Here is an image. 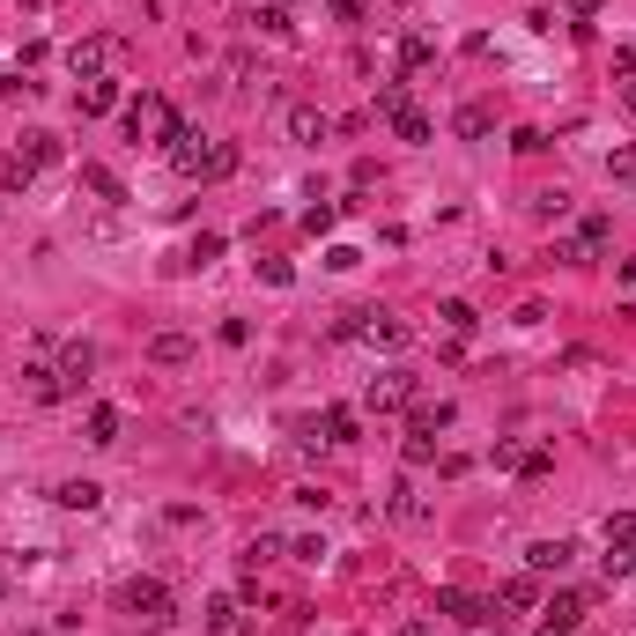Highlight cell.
<instances>
[{
    "mask_svg": "<svg viewBox=\"0 0 636 636\" xmlns=\"http://www.w3.org/2000/svg\"><path fill=\"white\" fill-rule=\"evenodd\" d=\"M126 134H134V141H156V148H178L185 141V119L156 97V89H148V97L126 104Z\"/></svg>",
    "mask_w": 636,
    "mask_h": 636,
    "instance_id": "cell-1",
    "label": "cell"
},
{
    "mask_svg": "<svg viewBox=\"0 0 636 636\" xmlns=\"http://www.w3.org/2000/svg\"><path fill=\"white\" fill-rule=\"evenodd\" d=\"M171 163H178L185 178H208V185H215V178H230V171H237V141H208V148H193V134H185V141L171 148Z\"/></svg>",
    "mask_w": 636,
    "mask_h": 636,
    "instance_id": "cell-2",
    "label": "cell"
},
{
    "mask_svg": "<svg viewBox=\"0 0 636 636\" xmlns=\"http://www.w3.org/2000/svg\"><path fill=\"white\" fill-rule=\"evenodd\" d=\"M119 614H134V622H171V585H163V577H126Z\"/></svg>",
    "mask_w": 636,
    "mask_h": 636,
    "instance_id": "cell-3",
    "label": "cell"
},
{
    "mask_svg": "<svg viewBox=\"0 0 636 636\" xmlns=\"http://www.w3.org/2000/svg\"><path fill=\"white\" fill-rule=\"evenodd\" d=\"M577 563V540H563V533H555V540H533V548H526V570L533 577H563Z\"/></svg>",
    "mask_w": 636,
    "mask_h": 636,
    "instance_id": "cell-4",
    "label": "cell"
},
{
    "mask_svg": "<svg viewBox=\"0 0 636 636\" xmlns=\"http://www.w3.org/2000/svg\"><path fill=\"white\" fill-rule=\"evenodd\" d=\"M370 415H392V407H407L415 400V378H407V370H385V378H370Z\"/></svg>",
    "mask_w": 636,
    "mask_h": 636,
    "instance_id": "cell-5",
    "label": "cell"
},
{
    "mask_svg": "<svg viewBox=\"0 0 636 636\" xmlns=\"http://www.w3.org/2000/svg\"><path fill=\"white\" fill-rule=\"evenodd\" d=\"M363 341L370 348H407L415 333H407V318H392V311H363Z\"/></svg>",
    "mask_w": 636,
    "mask_h": 636,
    "instance_id": "cell-6",
    "label": "cell"
},
{
    "mask_svg": "<svg viewBox=\"0 0 636 636\" xmlns=\"http://www.w3.org/2000/svg\"><path fill=\"white\" fill-rule=\"evenodd\" d=\"M437 607L452 614V622H466V629H489V600H474V592H459V585H444Z\"/></svg>",
    "mask_w": 636,
    "mask_h": 636,
    "instance_id": "cell-7",
    "label": "cell"
},
{
    "mask_svg": "<svg viewBox=\"0 0 636 636\" xmlns=\"http://www.w3.org/2000/svg\"><path fill=\"white\" fill-rule=\"evenodd\" d=\"M89 370H97V348H89V341H67V355H60V392H82Z\"/></svg>",
    "mask_w": 636,
    "mask_h": 636,
    "instance_id": "cell-8",
    "label": "cell"
},
{
    "mask_svg": "<svg viewBox=\"0 0 636 636\" xmlns=\"http://www.w3.org/2000/svg\"><path fill=\"white\" fill-rule=\"evenodd\" d=\"M74 104H82V119H104V111L119 104V82H111V74H89V82L74 89Z\"/></svg>",
    "mask_w": 636,
    "mask_h": 636,
    "instance_id": "cell-9",
    "label": "cell"
},
{
    "mask_svg": "<svg viewBox=\"0 0 636 636\" xmlns=\"http://www.w3.org/2000/svg\"><path fill=\"white\" fill-rule=\"evenodd\" d=\"M496 607H503V614H533V607H540V577H533V570H526V577H503Z\"/></svg>",
    "mask_w": 636,
    "mask_h": 636,
    "instance_id": "cell-10",
    "label": "cell"
},
{
    "mask_svg": "<svg viewBox=\"0 0 636 636\" xmlns=\"http://www.w3.org/2000/svg\"><path fill=\"white\" fill-rule=\"evenodd\" d=\"M289 134L304 141V148H318V141L333 134V119H326V111H318V104H296V111H289Z\"/></svg>",
    "mask_w": 636,
    "mask_h": 636,
    "instance_id": "cell-11",
    "label": "cell"
},
{
    "mask_svg": "<svg viewBox=\"0 0 636 636\" xmlns=\"http://www.w3.org/2000/svg\"><path fill=\"white\" fill-rule=\"evenodd\" d=\"M148 363H163V370L193 363V333H156V341H148Z\"/></svg>",
    "mask_w": 636,
    "mask_h": 636,
    "instance_id": "cell-12",
    "label": "cell"
},
{
    "mask_svg": "<svg viewBox=\"0 0 636 636\" xmlns=\"http://www.w3.org/2000/svg\"><path fill=\"white\" fill-rule=\"evenodd\" d=\"M392 134H400V141H429V134H437V126H429V111H415V104H400V111H392Z\"/></svg>",
    "mask_w": 636,
    "mask_h": 636,
    "instance_id": "cell-13",
    "label": "cell"
},
{
    "mask_svg": "<svg viewBox=\"0 0 636 636\" xmlns=\"http://www.w3.org/2000/svg\"><path fill=\"white\" fill-rule=\"evenodd\" d=\"M23 392H30V400H67V392H60V370H52V363H30V370H23Z\"/></svg>",
    "mask_w": 636,
    "mask_h": 636,
    "instance_id": "cell-14",
    "label": "cell"
},
{
    "mask_svg": "<svg viewBox=\"0 0 636 636\" xmlns=\"http://www.w3.org/2000/svg\"><path fill=\"white\" fill-rule=\"evenodd\" d=\"M67 60H74V74H82V82H89V74H104V60H111V45H104V37H82V45H74Z\"/></svg>",
    "mask_w": 636,
    "mask_h": 636,
    "instance_id": "cell-15",
    "label": "cell"
},
{
    "mask_svg": "<svg viewBox=\"0 0 636 636\" xmlns=\"http://www.w3.org/2000/svg\"><path fill=\"white\" fill-rule=\"evenodd\" d=\"M119 429H126L119 407H89V444H119Z\"/></svg>",
    "mask_w": 636,
    "mask_h": 636,
    "instance_id": "cell-16",
    "label": "cell"
},
{
    "mask_svg": "<svg viewBox=\"0 0 636 636\" xmlns=\"http://www.w3.org/2000/svg\"><path fill=\"white\" fill-rule=\"evenodd\" d=\"M548 622L555 629H577V622H585V592H555V600H548Z\"/></svg>",
    "mask_w": 636,
    "mask_h": 636,
    "instance_id": "cell-17",
    "label": "cell"
},
{
    "mask_svg": "<svg viewBox=\"0 0 636 636\" xmlns=\"http://www.w3.org/2000/svg\"><path fill=\"white\" fill-rule=\"evenodd\" d=\"M407 407H415V429H429V437L452 429V400H407Z\"/></svg>",
    "mask_w": 636,
    "mask_h": 636,
    "instance_id": "cell-18",
    "label": "cell"
},
{
    "mask_svg": "<svg viewBox=\"0 0 636 636\" xmlns=\"http://www.w3.org/2000/svg\"><path fill=\"white\" fill-rule=\"evenodd\" d=\"M437 318H444V333H452V341H466V333L481 326V311H474V304H459V296H452V304H444Z\"/></svg>",
    "mask_w": 636,
    "mask_h": 636,
    "instance_id": "cell-19",
    "label": "cell"
},
{
    "mask_svg": "<svg viewBox=\"0 0 636 636\" xmlns=\"http://www.w3.org/2000/svg\"><path fill=\"white\" fill-rule=\"evenodd\" d=\"M385 511H392V518H400V526H415V518H422V496H415V489H407V481H392V496H385Z\"/></svg>",
    "mask_w": 636,
    "mask_h": 636,
    "instance_id": "cell-20",
    "label": "cell"
},
{
    "mask_svg": "<svg viewBox=\"0 0 636 636\" xmlns=\"http://www.w3.org/2000/svg\"><path fill=\"white\" fill-rule=\"evenodd\" d=\"M60 503H67V511H97L104 489H97V481H60Z\"/></svg>",
    "mask_w": 636,
    "mask_h": 636,
    "instance_id": "cell-21",
    "label": "cell"
},
{
    "mask_svg": "<svg viewBox=\"0 0 636 636\" xmlns=\"http://www.w3.org/2000/svg\"><path fill=\"white\" fill-rule=\"evenodd\" d=\"M437 60V45H429V37L415 30V37H400V74H415V67H429Z\"/></svg>",
    "mask_w": 636,
    "mask_h": 636,
    "instance_id": "cell-22",
    "label": "cell"
},
{
    "mask_svg": "<svg viewBox=\"0 0 636 636\" xmlns=\"http://www.w3.org/2000/svg\"><path fill=\"white\" fill-rule=\"evenodd\" d=\"M82 185H89V193H97V200H126V185L111 178L104 163H82Z\"/></svg>",
    "mask_w": 636,
    "mask_h": 636,
    "instance_id": "cell-23",
    "label": "cell"
},
{
    "mask_svg": "<svg viewBox=\"0 0 636 636\" xmlns=\"http://www.w3.org/2000/svg\"><path fill=\"white\" fill-rule=\"evenodd\" d=\"M30 178H37V163L23 156V148H15V156H8V163H0V185H8V193H23V185H30Z\"/></svg>",
    "mask_w": 636,
    "mask_h": 636,
    "instance_id": "cell-24",
    "label": "cell"
},
{
    "mask_svg": "<svg viewBox=\"0 0 636 636\" xmlns=\"http://www.w3.org/2000/svg\"><path fill=\"white\" fill-rule=\"evenodd\" d=\"M607 237H614V222H607V215H585V230H577V252H607Z\"/></svg>",
    "mask_w": 636,
    "mask_h": 636,
    "instance_id": "cell-25",
    "label": "cell"
},
{
    "mask_svg": "<svg viewBox=\"0 0 636 636\" xmlns=\"http://www.w3.org/2000/svg\"><path fill=\"white\" fill-rule=\"evenodd\" d=\"M400 459H407V466H429V459H437V437H429V429H407Z\"/></svg>",
    "mask_w": 636,
    "mask_h": 636,
    "instance_id": "cell-26",
    "label": "cell"
},
{
    "mask_svg": "<svg viewBox=\"0 0 636 636\" xmlns=\"http://www.w3.org/2000/svg\"><path fill=\"white\" fill-rule=\"evenodd\" d=\"M326 444H355V407H326Z\"/></svg>",
    "mask_w": 636,
    "mask_h": 636,
    "instance_id": "cell-27",
    "label": "cell"
},
{
    "mask_svg": "<svg viewBox=\"0 0 636 636\" xmlns=\"http://www.w3.org/2000/svg\"><path fill=\"white\" fill-rule=\"evenodd\" d=\"M452 126H459V134H466V141H481V134H489V126H496V119H489V104H466V111H459V119H452Z\"/></svg>",
    "mask_w": 636,
    "mask_h": 636,
    "instance_id": "cell-28",
    "label": "cell"
},
{
    "mask_svg": "<svg viewBox=\"0 0 636 636\" xmlns=\"http://www.w3.org/2000/svg\"><path fill=\"white\" fill-rule=\"evenodd\" d=\"M274 555H282V540H274V533H252V540H245V570L274 563Z\"/></svg>",
    "mask_w": 636,
    "mask_h": 636,
    "instance_id": "cell-29",
    "label": "cell"
},
{
    "mask_svg": "<svg viewBox=\"0 0 636 636\" xmlns=\"http://www.w3.org/2000/svg\"><path fill=\"white\" fill-rule=\"evenodd\" d=\"M600 570H607V577H636V548H614V540H607V555H600Z\"/></svg>",
    "mask_w": 636,
    "mask_h": 636,
    "instance_id": "cell-30",
    "label": "cell"
},
{
    "mask_svg": "<svg viewBox=\"0 0 636 636\" xmlns=\"http://www.w3.org/2000/svg\"><path fill=\"white\" fill-rule=\"evenodd\" d=\"M533 215H540V222H563V215H570V193H563V185H555V193H540Z\"/></svg>",
    "mask_w": 636,
    "mask_h": 636,
    "instance_id": "cell-31",
    "label": "cell"
},
{
    "mask_svg": "<svg viewBox=\"0 0 636 636\" xmlns=\"http://www.w3.org/2000/svg\"><path fill=\"white\" fill-rule=\"evenodd\" d=\"M259 30H267V37H296V23H289L282 0H274V8H259Z\"/></svg>",
    "mask_w": 636,
    "mask_h": 636,
    "instance_id": "cell-32",
    "label": "cell"
},
{
    "mask_svg": "<svg viewBox=\"0 0 636 636\" xmlns=\"http://www.w3.org/2000/svg\"><path fill=\"white\" fill-rule=\"evenodd\" d=\"M548 466H555V452H540V444H526V452H518V474H526V481H540Z\"/></svg>",
    "mask_w": 636,
    "mask_h": 636,
    "instance_id": "cell-33",
    "label": "cell"
},
{
    "mask_svg": "<svg viewBox=\"0 0 636 636\" xmlns=\"http://www.w3.org/2000/svg\"><path fill=\"white\" fill-rule=\"evenodd\" d=\"M607 540H614V548H636V511H614L607 518Z\"/></svg>",
    "mask_w": 636,
    "mask_h": 636,
    "instance_id": "cell-34",
    "label": "cell"
},
{
    "mask_svg": "<svg viewBox=\"0 0 636 636\" xmlns=\"http://www.w3.org/2000/svg\"><path fill=\"white\" fill-rule=\"evenodd\" d=\"M208 629L230 636V629H237V600H208Z\"/></svg>",
    "mask_w": 636,
    "mask_h": 636,
    "instance_id": "cell-35",
    "label": "cell"
},
{
    "mask_svg": "<svg viewBox=\"0 0 636 636\" xmlns=\"http://www.w3.org/2000/svg\"><path fill=\"white\" fill-rule=\"evenodd\" d=\"M23 156L37 163V171H45V163H60V141H52V134H30V148H23Z\"/></svg>",
    "mask_w": 636,
    "mask_h": 636,
    "instance_id": "cell-36",
    "label": "cell"
},
{
    "mask_svg": "<svg viewBox=\"0 0 636 636\" xmlns=\"http://www.w3.org/2000/svg\"><path fill=\"white\" fill-rule=\"evenodd\" d=\"M607 178H622V185H636V148H614V156H607Z\"/></svg>",
    "mask_w": 636,
    "mask_h": 636,
    "instance_id": "cell-37",
    "label": "cell"
},
{
    "mask_svg": "<svg viewBox=\"0 0 636 636\" xmlns=\"http://www.w3.org/2000/svg\"><path fill=\"white\" fill-rule=\"evenodd\" d=\"M333 222H341V208H333V200H326V208H311V215H304V230H311V237H326Z\"/></svg>",
    "mask_w": 636,
    "mask_h": 636,
    "instance_id": "cell-38",
    "label": "cell"
},
{
    "mask_svg": "<svg viewBox=\"0 0 636 636\" xmlns=\"http://www.w3.org/2000/svg\"><path fill=\"white\" fill-rule=\"evenodd\" d=\"M193 259H200V267H208V259H222V230H200V237H193Z\"/></svg>",
    "mask_w": 636,
    "mask_h": 636,
    "instance_id": "cell-39",
    "label": "cell"
},
{
    "mask_svg": "<svg viewBox=\"0 0 636 636\" xmlns=\"http://www.w3.org/2000/svg\"><path fill=\"white\" fill-rule=\"evenodd\" d=\"M259 274H267L274 289H289V282H296V267H289V259H259Z\"/></svg>",
    "mask_w": 636,
    "mask_h": 636,
    "instance_id": "cell-40",
    "label": "cell"
},
{
    "mask_svg": "<svg viewBox=\"0 0 636 636\" xmlns=\"http://www.w3.org/2000/svg\"><path fill=\"white\" fill-rule=\"evenodd\" d=\"M289 555H296V563H318V555H326V540L304 533V540H289Z\"/></svg>",
    "mask_w": 636,
    "mask_h": 636,
    "instance_id": "cell-41",
    "label": "cell"
},
{
    "mask_svg": "<svg viewBox=\"0 0 636 636\" xmlns=\"http://www.w3.org/2000/svg\"><path fill=\"white\" fill-rule=\"evenodd\" d=\"M333 15H341V23H355V15H363V0H333Z\"/></svg>",
    "mask_w": 636,
    "mask_h": 636,
    "instance_id": "cell-42",
    "label": "cell"
},
{
    "mask_svg": "<svg viewBox=\"0 0 636 636\" xmlns=\"http://www.w3.org/2000/svg\"><path fill=\"white\" fill-rule=\"evenodd\" d=\"M392 636H429V622H400V629H392Z\"/></svg>",
    "mask_w": 636,
    "mask_h": 636,
    "instance_id": "cell-43",
    "label": "cell"
},
{
    "mask_svg": "<svg viewBox=\"0 0 636 636\" xmlns=\"http://www.w3.org/2000/svg\"><path fill=\"white\" fill-rule=\"evenodd\" d=\"M570 8H577V15H600V0H570Z\"/></svg>",
    "mask_w": 636,
    "mask_h": 636,
    "instance_id": "cell-44",
    "label": "cell"
},
{
    "mask_svg": "<svg viewBox=\"0 0 636 636\" xmlns=\"http://www.w3.org/2000/svg\"><path fill=\"white\" fill-rule=\"evenodd\" d=\"M540 636H570V629H555V622H540Z\"/></svg>",
    "mask_w": 636,
    "mask_h": 636,
    "instance_id": "cell-45",
    "label": "cell"
},
{
    "mask_svg": "<svg viewBox=\"0 0 636 636\" xmlns=\"http://www.w3.org/2000/svg\"><path fill=\"white\" fill-rule=\"evenodd\" d=\"M622 104H629V119H636V82H629V97H622Z\"/></svg>",
    "mask_w": 636,
    "mask_h": 636,
    "instance_id": "cell-46",
    "label": "cell"
},
{
    "mask_svg": "<svg viewBox=\"0 0 636 636\" xmlns=\"http://www.w3.org/2000/svg\"><path fill=\"white\" fill-rule=\"evenodd\" d=\"M0 97H8V74H0Z\"/></svg>",
    "mask_w": 636,
    "mask_h": 636,
    "instance_id": "cell-47",
    "label": "cell"
},
{
    "mask_svg": "<svg viewBox=\"0 0 636 636\" xmlns=\"http://www.w3.org/2000/svg\"><path fill=\"white\" fill-rule=\"evenodd\" d=\"M0 600H8V577H0Z\"/></svg>",
    "mask_w": 636,
    "mask_h": 636,
    "instance_id": "cell-48",
    "label": "cell"
},
{
    "mask_svg": "<svg viewBox=\"0 0 636 636\" xmlns=\"http://www.w3.org/2000/svg\"><path fill=\"white\" fill-rule=\"evenodd\" d=\"M400 8H407V0H400Z\"/></svg>",
    "mask_w": 636,
    "mask_h": 636,
    "instance_id": "cell-49",
    "label": "cell"
}]
</instances>
